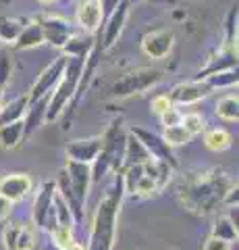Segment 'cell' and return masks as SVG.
I'll return each mask as SVG.
<instances>
[{
	"mask_svg": "<svg viewBox=\"0 0 239 250\" xmlns=\"http://www.w3.org/2000/svg\"><path fill=\"white\" fill-rule=\"evenodd\" d=\"M231 186H233V179L222 169H198L183 177L179 186V200L191 213L210 215L219 205H222Z\"/></svg>",
	"mask_w": 239,
	"mask_h": 250,
	"instance_id": "6da1fadb",
	"label": "cell"
},
{
	"mask_svg": "<svg viewBox=\"0 0 239 250\" xmlns=\"http://www.w3.org/2000/svg\"><path fill=\"white\" fill-rule=\"evenodd\" d=\"M123 196H125V190H123V177H121V173H114L110 186L106 188L104 196L98 202L94 219H92L88 250H112L114 248L117 219H119Z\"/></svg>",
	"mask_w": 239,
	"mask_h": 250,
	"instance_id": "7a4b0ae2",
	"label": "cell"
},
{
	"mask_svg": "<svg viewBox=\"0 0 239 250\" xmlns=\"http://www.w3.org/2000/svg\"><path fill=\"white\" fill-rule=\"evenodd\" d=\"M100 138H102V150L96 156V161L90 165L92 184H100L109 171H114V173L121 171L123 150H125V140H127V134H125V129H123L121 119L112 121L110 127L106 129V134Z\"/></svg>",
	"mask_w": 239,
	"mask_h": 250,
	"instance_id": "3957f363",
	"label": "cell"
},
{
	"mask_svg": "<svg viewBox=\"0 0 239 250\" xmlns=\"http://www.w3.org/2000/svg\"><path fill=\"white\" fill-rule=\"evenodd\" d=\"M83 61L86 59H69L67 57V65H65L63 77H60L56 88L52 90V94H50L48 108H46V121H56L58 117L67 111V106L73 103L77 85H79Z\"/></svg>",
	"mask_w": 239,
	"mask_h": 250,
	"instance_id": "277c9868",
	"label": "cell"
},
{
	"mask_svg": "<svg viewBox=\"0 0 239 250\" xmlns=\"http://www.w3.org/2000/svg\"><path fill=\"white\" fill-rule=\"evenodd\" d=\"M55 196H56V184L48 179L40 186L34 205H32V223L34 228H40L46 233H55L58 228L56 223V208H55Z\"/></svg>",
	"mask_w": 239,
	"mask_h": 250,
	"instance_id": "5b68a950",
	"label": "cell"
},
{
	"mask_svg": "<svg viewBox=\"0 0 239 250\" xmlns=\"http://www.w3.org/2000/svg\"><path fill=\"white\" fill-rule=\"evenodd\" d=\"M160 80H163V73L158 69H150V67L135 69V71H129L123 77H119L112 83L110 94L114 98H127V96H133V94H142L146 90H150Z\"/></svg>",
	"mask_w": 239,
	"mask_h": 250,
	"instance_id": "8992f818",
	"label": "cell"
},
{
	"mask_svg": "<svg viewBox=\"0 0 239 250\" xmlns=\"http://www.w3.org/2000/svg\"><path fill=\"white\" fill-rule=\"evenodd\" d=\"M2 246L6 250H34L36 246V228L34 223L13 219L2 229Z\"/></svg>",
	"mask_w": 239,
	"mask_h": 250,
	"instance_id": "52a82bcc",
	"label": "cell"
},
{
	"mask_svg": "<svg viewBox=\"0 0 239 250\" xmlns=\"http://www.w3.org/2000/svg\"><path fill=\"white\" fill-rule=\"evenodd\" d=\"M129 134H133L137 140H140L142 146L148 150V154L152 156V159L163 161L168 167L177 169V156L173 154V148L163 140V136L154 134V131H150V129H144V127H131Z\"/></svg>",
	"mask_w": 239,
	"mask_h": 250,
	"instance_id": "ba28073f",
	"label": "cell"
},
{
	"mask_svg": "<svg viewBox=\"0 0 239 250\" xmlns=\"http://www.w3.org/2000/svg\"><path fill=\"white\" fill-rule=\"evenodd\" d=\"M65 65H67V57H63V54H60V57H56L48 67L44 69V71L40 73V77L36 80L32 92L27 94V96H29V103H34V100H40V98H44V96H50L52 90L56 88V83L60 82V77H63Z\"/></svg>",
	"mask_w": 239,
	"mask_h": 250,
	"instance_id": "9c48e42d",
	"label": "cell"
},
{
	"mask_svg": "<svg viewBox=\"0 0 239 250\" xmlns=\"http://www.w3.org/2000/svg\"><path fill=\"white\" fill-rule=\"evenodd\" d=\"M37 21H40V25H42L44 44H52V46H56V48H63L69 38L77 34V27L63 17H55V15L50 17V15H46V17H40Z\"/></svg>",
	"mask_w": 239,
	"mask_h": 250,
	"instance_id": "30bf717a",
	"label": "cell"
},
{
	"mask_svg": "<svg viewBox=\"0 0 239 250\" xmlns=\"http://www.w3.org/2000/svg\"><path fill=\"white\" fill-rule=\"evenodd\" d=\"M129 6L131 2L129 0H123V2L114 9L109 17H106L102 21V31H100V38H102V46H104V50H109L114 46V42L119 40V36H121V31L123 27H125V21L129 17Z\"/></svg>",
	"mask_w": 239,
	"mask_h": 250,
	"instance_id": "8fae6325",
	"label": "cell"
},
{
	"mask_svg": "<svg viewBox=\"0 0 239 250\" xmlns=\"http://www.w3.org/2000/svg\"><path fill=\"white\" fill-rule=\"evenodd\" d=\"M32 188H34V182L27 173H9V175L0 177V196L4 200H9L11 205L21 202L32 192Z\"/></svg>",
	"mask_w": 239,
	"mask_h": 250,
	"instance_id": "7c38bea8",
	"label": "cell"
},
{
	"mask_svg": "<svg viewBox=\"0 0 239 250\" xmlns=\"http://www.w3.org/2000/svg\"><path fill=\"white\" fill-rule=\"evenodd\" d=\"M102 150V138L94 136V138H83V140H73L69 142L65 152H67V161H75V163H86L92 165L96 161V156Z\"/></svg>",
	"mask_w": 239,
	"mask_h": 250,
	"instance_id": "4fadbf2b",
	"label": "cell"
},
{
	"mask_svg": "<svg viewBox=\"0 0 239 250\" xmlns=\"http://www.w3.org/2000/svg\"><path fill=\"white\" fill-rule=\"evenodd\" d=\"M175 42V34L171 29H156V31H148L142 38V50L146 57L150 59H165L173 48Z\"/></svg>",
	"mask_w": 239,
	"mask_h": 250,
	"instance_id": "5bb4252c",
	"label": "cell"
},
{
	"mask_svg": "<svg viewBox=\"0 0 239 250\" xmlns=\"http://www.w3.org/2000/svg\"><path fill=\"white\" fill-rule=\"evenodd\" d=\"M212 90L208 88V85L204 83V82H183V83H177L175 88L166 94L168 96V100L173 103V106L175 104H196V103H200L202 98H206L208 94H210Z\"/></svg>",
	"mask_w": 239,
	"mask_h": 250,
	"instance_id": "9a60e30c",
	"label": "cell"
},
{
	"mask_svg": "<svg viewBox=\"0 0 239 250\" xmlns=\"http://www.w3.org/2000/svg\"><path fill=\"white\" fill-rule=\"evenodd\" d=\"M67 171L69 184H71L73 192L77 194V198L81 202H86L90 186H92V169L86 163H75V161H67V165L63 167Z\"/></svg>",
	"mask_w": 239,
	"mask_h": 250,
	"instance_id": "2e32d148",
	"label": "cell"
},
{
	"mask_svg": "<svg viewBox=\"0 0 239 250\" xmlns=\"http://www.w3.org/2000/svg\"><path fill=\"white\" fill-rule=\"evenodd\" d=\"M55 184H56L58 196L65 200V205L69 207V210H71L73 221H75V223H81L83 219H86V202H81L79 198H77V194L73 192L71 184H69V177H67V171H65V169H60L58 179H56Z\"/></svg>",
	"mask_w": 239,
	"mask_h": 250,
	"instance_id": "e0dca14e",
	"label": "cell"
},
{
	"mask_svg": "<svg viewBox=\"0 0 239 250\" xmlns=\"http://www.w3.org/2000/svg\"><path fill=\"white\" fill-rule=\"evenodd\" d=\"M77 23L83 29V34H96L102 25V6L100 0H83L77 6Z\"/></svg>",
	"mask_w": 239,
	"mask_h": 250,
	"instance_id": "ac0fdd59",
	"label": "cell"
},
{
	"mask_svg": "<svg viewBox=\"0 0 239 250\" xmlns=\"http://www.w3.org/2000/svg\"><path fill=\"white\" fill-rule=\"evenodd\" d=\"M229 69H237V50H233V48H227V50H222L221 54H217V57L208 59V65L198 71L196 82L206 80L208 75H214V73H221V71H229Z\"/></svg>",
	"mask_w": 239,
	"mask_h": 250,
	"instance_id": "d6986e66",
	"label": "cell"
},
{
	"mask_svg": "<svg viewBox=\"0 0 239 250\" xmlns=\"http://www.w3.org/2000/svg\"><path fill=\"white\" fill-rule=\"evenodd\" d=\"M94 44H96V34H79L77 31L75 36L69 38L60 50H63V57L69 59H86L92 52V48H94Z\"/></svg>",
	"mask_w": 239,
	"mask_h": 250,
	"instance_id": "ffe728a7",
	"label": "cell"
},
{
	"mask_svg": "<svg viewBox=\"0 0 239 250\" xmlns=\"http://www.w3.org/2000/svg\"><path fill=\"white\" fill-rule=\"evenodd\" d=\"M152 156L148 154V150L142 146V142L137 140L133 134H127L125 140V150H123V163H121V171L133 165H144L146 161H150ZM119 171V173H121Z\"/></svg>",
	"mask_w": 239,
	"mask_h": 250,
	"instance_id": "44dd1931",
	"label": "cell"
},
{
	"mask_svg": "<svg viewBox=\"0 0 239 250\" xmlns=\"http://www.w3.org/2000/svg\"><path fill=\"white\" fill-rule=\"evenodd\" d=\"M50 96H44L40 100H34L27 106V113L23 117V129H25V138H29L34 131L40 127L42 121H46V108H48Z\"/></svg>",
	"mask_w": 239,
	"mask_h": 250,
	"instance_id": "7402d4cb",
	"label": "cell"
},
{
	"mask_svg": "<svg viewBox=\"0 0 239 250\" xmlns=\"http://www.w3.org/2000/svg\"><path fill=\"white\" fill-rule=\"evenodd\" d=\"M27 106H29L27 94H23L19 98H13L11 103H6V104H0V127L15 123V121H23V117L27 113Z\"/></svg>",
	"mask_w": 239,
	"mask_h": 250,
	"instance_id": "603a6c76",
	"label": "cell"
},
{
	"mask_svg": "<svg viewBox=\"0 0 239 250\" xmlns=\"http://www.w3.org/2000/svg\"><path fill=\"white\" fill-rule=\"evenodd\" d=\"M44 44V34H42V25L37 19H32L25 23V27L19 34L17 42L13 46L17 50H29V48H36V46H42Z\"/></svg>",
	"mask_w": 239,
	"mask_h": 250,
	"instance_id": "cb8c5ba5",
	"label": "cell"
},
{
	"mask_svg": "<svg viewBox=\"0 0 239 250\" xmlns=\"http://www.w3.org/2000/svg\"><path fill=\"white\" fill-rule=\"evenodd\" d=\"M204 144L212 152H225L233 146V136L225 127H212L204 134Z\"/></svg>",
	"mask_w": 239,
	"mask_h": 250,
	"instance_id": "d4e9b609",
	"label": "cell"
},
{
	"mask_svg": "<svg viewBox=\"0 0 239 250\" xmlns=\"http://www.w3.org/2000/svg\"><path fill=\"white\" fill-rule=\"evenodd\" d=\"M142 167H144V173L148 175L154 184H156L158 190H163V188L168 184V179H171V173H173V167H168L166 163L156 161V159L146 161Z\"/></svg>",
	"mask_w": 239,
	"mask_h": 250,
	"instance_id": "484cf974",
	"label": "cell"
},
{
	"mask_svg": "<svg viewBox=\"0 0 239 250\" xmlns=\"http://www.w3.org/2000/svg\"><path fill=\"white\" fill-rule=\"evenodd\" d=\"M23 140H25V129H23V121H15L0 127V146L4 150H13L17 148Z\"/></svg>",
	"mask_w": 239,
	"mask_h": 250,
	"instance_id": "4316f807",
	"label": "cell"
},
{
	"mask_svg": "<svg viewBox=\"0 0 239 250\" xmlns=\"http://www.w3.org/2000/svg\"><path fill=\"white\" fill-rule=\"evenodd\" d=\"M25 27V21L19 17H0V42L15 44Z\"/></svg>",
	"mask_w": 239,
	"mask_h": 250,
	"instance_id": "83f0119b",
	"label": "cell"
},
{
	"mask_svg": "<svg viewBox=\"0 0 239 250\" xmlns=\"http://www.w3.org/2000/svg\"><path fill=\"white\" fill-rule=\"evenodd\" d=\"M210 236L219 238V240H225V242H229V244H233V242H237V238H239V229L229 221L227 215H225V217H217V219H214Z\"/></svg>",
	"mask_w": 239,
	"mask_h": 250,
	"instance_id": "f1b7e54d",
	"label": "cell"
},
{
	"mask_svg": "<svg viewBox=\"0 0 239 250\" xmlns=\"http://www.w3.org/2000/svg\"><path fill=\"white\" fill-rule=\"evenodd\" d=\"M217 115L225 121H237L239 119V98H237V94H229V96L219 98Z\"/></svg>",
	"mask_w": 239,
	"mask_h": 250,
	"instance_id": "f546056e",
	"label": "cell"
},
{
	"mask_svg": "<svg viewBox=\"0 0 239 250\" xmlns=\"http://www.w3.org/2000/svg\"><path fill=\"white\" fill-rule=\"evenodd\" d=\"M210 90H221V88H231V85H237L239 75L237 69H229V71H221L214 75H208L206 80H202Z\"/></svg>",
	"mask_w": 239,
	"mask_h": 250,
	"instance_id": "4dcf8cb0",
	"label": "cell"
},
{
	"mask_svg": "<svg viewBox=\"0 0 239 250\" xmlns=\"http://www.w3.org/2000/svg\"><path fill=\"white\" fill-rule=\"evenodd\" d=\"M163 140H165V142H166L168 146H171V148H175V146H183V144H187L189 140H191V136L183 129V125L179 123V125H171V127H165Z\"/></svg>",
	"mask_w": 239,
	"mask_h": 250,
	"instance_id": "1f68e13d",
	"label": "cell"
},
{
	"mask_svg": "<svg viewBox=\"0 0 239 250\" xmlns=\"http://www.w3.org/2000/svg\"><path fill=\"white\" fill-rule=\"evenodd\" d=\"M13 75V54L9 48L0 46V88H6Z\"/></svg>",
	"mask_w": 239,
	"mask_h": 250,
	"instance_id": "d6a6232c",
	"label": "cell"
},
{
	"mask_svg": "<svg viewBox=\"0 0 239 250\" xmlns=\"http://www.w3.org/2000/svg\"><path fill=\"white\" fill-rule=\"evenodd\" d=\"M181 125H183V129L187 131V134L194 138L198 134H202L204 131V117L200 115V113H187V115H183L181 117Z\"/></svg>",
	"mask_w": 239,
	"mask_h": 250,
	"instance_id": "836d02e7",
	"label": "cell"
},
{
	"mask_svg": "<svg viewBox=\"0 0 239 250\" xmlns=\"http://www.w3.org/2000/svg\"><path fill=\"white\" fill-rule=\"evenodd\" d=\"M225 31H227V48L237 50V6H233L227 15Z\"/></svg>",
	"mask_w": 239,
	"mask_h": 250,
	"instance_id": "e575fe53",
	"label": "cell"
},
{
	"mask_svg": "<svg viewBox=\"0 0 239 250\" xmlns=\"http://www.w3.org/2000/svg\"><path fill=\"white\" fill-rule=\"evenodd\" d=\"M154 192H158V188H156V184L152 182V179L144 173V177L137 182V186H135V190H133V196H150V194H154Z\"/></svg>",
	"mask_w": 239,
	"mask_h": 250,
	"instance_id": "d590c367",
	"label": "cell"
},
{
	"mask_svg": "<svg viewBox=\"0 0 239 250\" xmlns=\"http://www.w3.org/2000/svg\"><path fill=\"white\" fill-rule=\"evenodd\" d=\"M181 117H183V113L179 111V108L171 106L166 113L160 115V121H163L165 127H171V125H179V123H181Z\"/></svg>",
	"mask_w": 239,
	"mask_h": 250,
	"instance_id": "8d00e7d4",
	"label": "cell"
},
{
	"mask_svg": "<svg viewBox=\"0 0 239 250\" xmlns=\"http://www.w3.org/2000/svg\"><path fill=\"white\" fill-rule=\"evenodd\" d=\"M152 111L154 113H156L158 117L160 115H163V113H166L168 111V108H171L173 106V103H171V100H168V96H166V94H165V96H154L152 98Z\"/></svg>",
	"mask_w": 239,
	"mask_h": 250,
	"instance_id": "74e56055",
	"label": "cell"
},
{
	"mask_svg": "<svg viewBox=\"0 0 239 250\" xmlns=\"http://www.w3.org/2000/svg\"><path fill=\"white\" fill-rule=\"evenodd\" d=\"M204 250H231V244L225 240H219V238H208L204 242Z\"/></svg>",
	"mask_w": 239,
	"mask_h": 250,
	"instance_id": "f35d334b",
	"label": "cell"
},
{
	"mask_svg": "<svg viewBox=\"0 0 239 250\" xmlns=\"http://www.w3.org/2000/svg\"><path fill=\"white\" fill-rule=\"evenodd\" d=\"M222 205H227V207H237L239 205V188H237V184L231 186V190L225 194V200H222Z\"/></svg>",
	"mask_w": 239,
	"mask_h": 250,
	"instance_id": "ab89813d",
	"label": "cell"
},
{
	"mask_svg": "<svg viewBox=\"0 0 239 250\" xmlns=\"http://www.w3.org/2000/svg\"><path fill=\"white\" fill-rule=\"evenodd\" d=\"M121 2H123V0H100V6H102V21L109 17V15L117 9Z\"/></svg>",
	"mask_w": 239,
	"mask_h": 250,
	"instance_id": "60d3db41",
	"label": "cell"
},
{
	"mask_svg": "<svg viewBox=\"0 0 239 250\" xmlns=\"http://www.w3.org/2000/svg\"><path fill=\"white\" fill-rule=\"evenodd\" d=\"M227 219L231 223L235 225V228L239 229V207H229V213H227Z\"/></svg>",
	"mask_w": 239,
	"mask_h": 250,
	"instance_id": "b9f144b4",
	"label": "cell"
},
{
	"mask_svg": "<svg viewBox=\"0 0 239 250\" xmlns=\"http://www.w3.org/2000/svg\"><path fill=\"white\" fill-rule=\"evenodd\" d=\"M11 208H13L11 202H9V200H4L2 196H0V219H6V217H9Z\"/></svg>",
	"mask_w": 239,
	"mask_h": 250,
	"instance_id": "7bdbcfd3",
	"label": "cell"
},
{
	"mask_svg": "<svg viewBox=\"0 0 239 250\" xmlns=\"http://www.w3.org/2000/svg\"><path fill=\"white\" fill-rule=\"evenodd\" d=\"M42 250H60V248H58V246L55 244V242H52V240H50V242H48V244H44V248H42Z\"/></svg>",
	"mask_w": 239,
	"mask_h": 250,
	"instance_id": "ee69618b",
	"label": "cell"
},
{
	"mask_svg": "<svg viewBox=\"0 0 239 250\" xmlns=\"http://www.w3.org/2000/svg\"><path fill=\"white\" fill-rule=\"evenodd\" d=\"M65 250H86V248H83V246L79 244V242H73V244L69 246V248H65Z\"/></svg>",
	"mask_w": 239,
	"mask_h": 250,
	"instance_id": "f6af8a7d",
	"label": "cell"
},
{
	"mask_svg": "<svg viewBox=\"0 0 239 250\" xmlns=\"http://www.w3.org/2000/svg\"><path fill=\"white\" fill-rule=\"evenodd\" d=\"M40 4H55V2H60V0H37Z\"/></svg>",
	"mask_w": 239,
	"mask_h": 250,
	"instance_id": "bcb514c9",
	"label": "cell"
},
{
	"mask_svg": "<svg viewBox=\"0 0 239 250\" xmlns=\"http://www.w3.org/2000/svg\"><path fill=\"white\" fill-rule=\"evenodd\" d=\"M2 94H4V88H0V104H2Z\"/></svg>",
	"mask_w": 239,
	"mask_h": 250,
	"instance_id": "7dc6e473",
	"label": "cell"
},
{
	"mask_svg": "<svg viewBox=\"0 0 239 250\" xmlns=\"http://www.w3.org/2000/svg\"><path fill=\"white\" fill-rule=\"evenodd\" d=\"M129 2H131V4H133V2L137 4V2H144V0H129Z\"/></svg>",
	"mask_w": 239,
	"mask_h": 250,
	"instance_id": "c3c4849f",
	"label": "cell"
},
{
	"mask_svg": "<svg viewBox=\"0 0 239 250\" xmlns=\"http://www.w3.org/2000/svg\"><path fill=\"white\" fill-rule=\"evenodd\" d=\"M2 2H4V4H11V2H13V0H2Z\"/></svg>",
	"mask_w": 239,
	"mask_h": 250,
	"instance_id": "681fc988",
	"label": "cell"
},
{
	"mask_svg": "<svg viewBox=\"0 0 239 250\" xmlns=\"http://www.w3.org/2000/svg\"><path fill=\"white\" fill-rule=\"evenodd\" d=\"M60 2H73V0H60Z\"/></svg>",
	"mask_w": 239,
	"mask_h": 250,
	"instance_id": "f907efd6",
	"label": "cell"
}]
</instances>
